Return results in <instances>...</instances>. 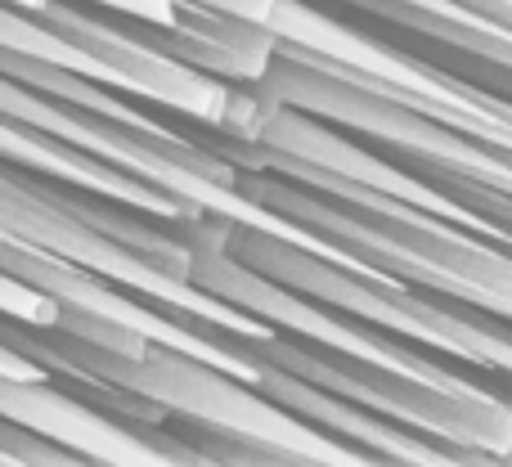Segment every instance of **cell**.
<instances>
[{"mask_svg":"<svg viewBox=\"0 0 512 467\" xmlns=\"http://www.w3.org/2000/svg\"><path fill=\"white\" fill-rule=\"evenodd\" d=\"M0 238L18 243V247H36V252L63 256V261H72V265H86V270L140 292L144 301H153V306L167 310V315L189 319V324H207V328H216V333L234 337V342H265L270 333H279L274 324L239 310L234 301L212 297V292H203L198 283L180 279V274H167L162 265H153L149 256L131 252L126 243L95 230L86 216H77L63 203L54 180L14 167V162H9V167L0 162Z\"/></svg>","mask_w":512,"mask_h":467,"instance_id":"6da1fadb","label":"cell"},{"mask_svg":"<svg viewBox=\"0 0 512 467\" xmlns=\"http://www.w3.org/2000/svg\"><path fill=\"white\" fill-rule=\"evenodd\" d=\"M0 418L63 445L81 463H108V467H171L176 463L162 445H153L135 427L108 418L104 409L72 396L68 387H54V378H9V373H0Z\"/></svg>","mask_w":512,"mask_h":467,"instance_id":"7a4b0ae2","label":"cell"},{"mask_svg":"<svg viewBox=\"0 0 512 467\" xmlns=\"http://www.w3.org/2000/svg\"><path fill=\"white\" fill-rule=\"evenodd\" d=\"M256 387L270 400H279L283 409H292L297 418L315 423L319 432L337 436L346 445H364V459H382V463H463L459 450H432V436L414 432V427L396 423V418H382L373 409L342 400L333 391L315 387V382L297 378V373H283L274 364H261V382Z\"/></svg>","mask_w":512,"mask_h":467,"instance_id":"3957f363","label":"cell"},{"mask_svg":"<svg viewBox=\"0 0 512 467\" xmlns=\"http://www.w3.org/2000/svg\"><path fill=\"white\" fill-rule=\"evenodd\" d=\"M0 162H14L23 171H36L45 180H59V185L72 189H90V194H104L113 203H126L144 216H158L167 225H194L212 212H194L189 203L162 194V189L144 185V180L126 176V171L108 167V162L90 158V153L72 149V144L54 140V135L36 131L27 122H14V117H0Z\"/></svg>","mask_w":512,"mask_h":467,"instance_id":"277c9868","label":"cell"},{"mask_svg":"<svg viewBox=\"0 0 512 467\" xmlns=\"http://www.w3.org/2000/svg\"><path fill=\"white\" fill-rule=\"evenodd\" d=\"M0 50L27 54V59L54 63V68L81 72V77H95V81H104V86L122 90V77H117L99 54H90L81 41L63 36L59 27H50L45 18L27 14V9H18V5H9V0H0Z\"/></svg>","mask_w":512,"mask_h":467,"instance_id":"5b68a950","label":"cell"},{"mask_svg":"<svg viewBox=\"0 0 512 467\" xmlns=\"http://www.w3.org/2000/svg\"><path fill=\"white\" fill-rule=\"evenodd\" d=\"M81 5L117 9V14L144 18V23H158V27H176V32H189V14H194V5H176V0H81Z\"/></svg>","mask_w":512,"mask_h":467,"instance_id":"8992f818","label":"cell"},{"mask_svg":"<svg viewBox=\"0 0 512 467\" xmlns=\"http://www.w3.org/2000/svg\"><path fill=\"white\" fill-rule=\"evenodd\" d=\"M9 5L27 9V14H45V9H50V0H9Z\"/></svg>","mask_w":512,"mask_h":467,"instance_id":"52a82bcc","label":"cell"}]
</instances>
